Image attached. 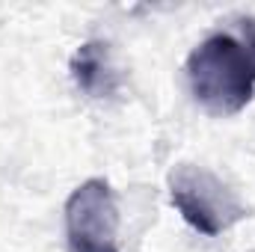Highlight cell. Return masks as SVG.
<instances>
[{
	"mask_svg": "<svg viewBox=\"0 0 255 252\" xmlns=\"http://www.w3.org/2000/svg\"><path fill=\"white\" fill-rule=\"evenodd\" d=\"M193 98L211 116H235L253 101V63L244 45L226 33L208 36L187 57Z\"/></svg>",
	"mask_w": 255,
	"mask_h": 252,
	"instance_id": "cell-1",
	"label": "cell"
},
{
	"mask_svg": "<svg viewBox=\"0 0 255 252\" xmlns=\"http://www.w3.org/2000/svg\"><path fill=\"white\" fill-rule=\"evenodd\" d=\"M169 199L181 220L205 238H217L247 217V205L220 175L181 163L169 172Z\"/></svg>",
	"mask_w": 255,
	"mask_h": 252,
	"instance_id": "cell-2",
	"label": "cell"
},
{
	"mask_svg": "<svg viewBox=\"0 0 255 252\" xmlns=\"http://www.w3.org/2000/svg\"><path fill=\"white\" fill-rule=\"evenodd\" d=\"M119 205L104 178H89L65 202V238L71 252H119Z\"/></svg>",
	"mask_w": 255,
	"mask_h": 252,
	"instance_id": "cell-3",
	"label": "cell"
},
{
	"mask_svg": "<svg viewBox=\"0 0 255 252\" xmlns=\"http://www.w3.org/2000/svg\"><path fill=\"white\" fill-rule=\"evenodd\" d=\"M71 80L77 83V89H83L86 95L92 98H104V95H113L116 86H119V71L113 65V54H110V45L107 42H83L74 57H71Z\"/></svg>",
	"mask_w": 255,
	"mask_h": 252,
	"instance_id": "cell-4",
	"label": "cell"
},
{
	"mask_svg": "<svg viewBox=\"0 0 255 252\" xmlns=\"http://www.w3.org/2000/svg\"><path fill=\"white\" fill-rule=\"evenodd\" d=\"M247 54H250V63H253V77H255V39H253V45H250V51H247Z\"/></svg>",
	"mask_w": 255,
	"mask_h": 252,
	"instance_id": "cell-5",
	"label": "cell"
}]
</instances>
